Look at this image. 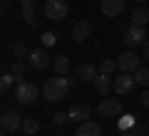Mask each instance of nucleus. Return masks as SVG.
<instances>
[{"label": "nucleus", "mask_w": 149, "mask_h": 136, "mask_svg": "<svg viewBox=\"0 0 149 136\" xmlns=\"http://www.w3.org/2000/svg\"><path fill=\"white\" fill-rule=\"evenodd\" d=\"M22 116L17 114V111L13 109H5L3 111V116H0V126H3V131H8V134H13V131H22Z\"/></svg>", "instance_id": "423d86ee"}, {"label": "nucleus", "mask_w": 149, "mask_h": 136, "mask_svg": "<svg viewBox=\"0 0 149 136\" xmlns=\"http://www.w3.org/2000/svg\"><path fill=\"white\" fill-rule=\"evenodd\" d=\"M144 136H149V134H144Z\"/></svg>", "instance_id": "72a5a7b5"}, {"label": "nucleus", "mask_w": 149, "mask_h": 136, "mask_svg": "<svg viewBox=\"0 0 149 136\" xmlns=\"http://www.w3.org/2000/svg\"><path fill=\"white\" fill-rule=\"evenodd\" d=\"M97 114L102 119H119L122 116V104L117 99H102L100 106H97Z\"/></svg>", "instance_id": "6e6552de"}, {"label": "nucleus", "mask_w": 149, "mask_h": 136, "mask_svg": "<svg viewBox=\"0 0 149 136\" xmlns=\"http://www.w3.org/2000/svg\"><path fill=\"white\" fill-rule=\"evenodd\" d=\"M13 55H15V59H25V57H30V50H27V45L25 42H15V47H13Z\"/></svg>", "instance_id": "5701e85b"}, {"label": "nucleus", "mask_w": 149, "mask_h": 136, "mask_svg": "<svg viewBox=\"0 0 149 136\" xmlns=\"http://www.w3.org/2000/svg\"><path fill=\"white\" fill-rule=\"evenodd\" d=\"M37 87L32 82H20L17 84V89H15V101L17 104H22V106H30V104H35L37 101Z\"/></svg>", "instance_id": "7ed1b4c3"}, {"label": "nucleus", "mask_w": 149, "mask_h": 136, "mask_svg": "<svg viewBox=\"0 0 149 136\" xmlns=\"http://www.w3.org/2000/svg\"><path fill=\"white\" fill-rule=\"evenodd\" d=\"M20 3H22V0H20Z\"/></svg>", "instance_id": "f704fd0d"}, {"label": "nucleus", "mask_w": 149, "mask_h": 136, "mask_svg": "<svg viewBox=\"0 0 149 136\" xmlns=\"http://www.w3.org/2000/svg\"><path fill=\"white\" fill-rule=\"evenodd\" d=\"M114 69H117V59H104L100 64V72H104V74H112Z\"/></svg>", "instance_id": "a878e982"}, {"label": "nucleus", "mask_w": 149, "mask_h": 136, "mask_svg": "<svg viewBox=\"0 0 149 136\" xmlns=\"http://www.w3.org/2000/svg\"><path fill=\"white\" fill-rule=\"evenodd\" d=\"M52 72L60 74V77H67V72H70V57L57 55V57L52 59Z\"/></svg>", "instance_id": "dca6fc26"}, {"label": "nucleus", "mask_w": 149, "mask_h": 136, "mask_svg": "<svg viewBox=\"0 0 149 136\" xmlns=\"http://www.w3.org/2000/svg\"><path fill=\"white\" fill-rule=\"evenodd\" d=\"M149 22V8H144V5H139V8H134L132 10V25H147Z\"/></svg>", "instance_id": "f3484780"}, {"label": "nucleus", "mask_w": 149, "mask_h": 136, "mask_svg": "<svg viewBox=\"0 0 149 136\" xmlns=\"http://www.w3.org/2000/svg\"><path fill=\"white\" fill-rule=\"evenodd\" d=\"M92 30H95V27H92L90 20H77V22L72 25V32H70V35H72L74 42H85V40H90Z\"/></svg>", "instance_id": "1a4fd4ad"}, {"label": "nucleus", "mask_w": 149, "mask_h": 136, "mask_svg": "<svg viewBox=\"0 0 149 136\" xmlns=\"http://www.w3.org/2000/svg\"><path fill=\"white\" fill-rule=\"evenodd\" d=\"M117 126H119V131L134 129V126H137V116H134V114H122V116L117 119Z\"/></svg>", "instance_id": "6ab92c4d"}, {"label": "nucleus", "mask_w": 149, "mask_h": 136, "mask_svg": "<svg viewBox=\"0 0 149 136\" xmlns=\"http://www.w3.org/2000/svg\"><path fill=\"white\" fill-rule=\"evenodd\" d=\"M134 3H139V5H144V3H149V0H134Z\"/></svg>", "instance_id": "2f4dec72"}, {"label": "nucleus", "mask_w": 149, "mask_h": 136, "mask_svg": "<svg viewBox=\"0 0 149 136\" xmlns=\"http://www.w3.org/2000/svg\"><path fill=\"white\" fill-rule=\"evenodd\" d=\"M70 84H72V79L55 74V77L47 79V82H45V87H42L45 99H47V101H62L65 97H67V92H70Z\"/></svg>", "instance_id": "f257e3e1"}, {"label": "nucleus", "mask_w": 149, "mask_h": 136, "mask_svg": "<svg viewBox=\"0 0 149 136\" xmlns=\"http://www.w3.org/2000/svg\"><path fill=\"white\" fill-rule=\"evenodd\" d=\"M13 82H15V74H13V72H5L3 77H0V92H3V97L13 89Z\"/></svg>", "instance_id": "4be33fe9"}, {"label": "nucleus", "mask_w": 149, "mask_h": 136, "mask_svg": "<svg viewBox=\"0 0 149 136\" xmlns=\"http://www.w3.org/2000/svg\"><path fill=\"white\" fill-rule=\"evenodd\" d=\"M10 72L15 74V79H20V82H22V77H25V62H22V59H15Z\"/></svg>", "instance_id": "b1692460"}, {"label": "nucleus", "mask_w": 149, "mask_h": 136, "mask_svg": "<svg viewBox=\"0 0 149 136\" xmlns=\"http://www.w3.org/2000/svg\"><path fill=\"white\" fill-rule=\"evenodd\" d=\"M52 121H55L57 126H62V124H67V121H70V116H67V111H55Z\"/></svg>", "instance_id": "bb28decb"}, {"label": "nucleus", "mask_w": 149, "mask_h": 136, "mask_svg": "<svg viewBox=\"0 0 149 136\" xmlns=\"http://www.w3.org/2000/svg\"><path fill=\"white\" fill-rule=\"evenodd\" d=\"M134 74L132 72H119L117 77H114V94L117 97H127L132 94V89H134Z\"/></svg>", "instance_id": "39448f33"}, {"label": "nucleus", "mask_w": 149, "mask_h": 136, "mask_svg": "<svg viewBox=\"0 0 149 136\" xmlns=\"http://www.w3.org/2000/svg\"><path fill=\"white\" fill-rule=\"evenodd\" d=\"M100 10H102V15H107V17H117L119 12L124 10V0H102Z\"/></svg>", "instance_id": "ddd939ff"}, {"label": "nucleus", "mask_w": 149, "mask_h": 136, "mask_svg": "<svg viewBox=\"0 0 149 136\" xmlns=\"http://www.w3.org/2000/svg\"><path fill=\"white\" fill-rule=\"evenodd\" d=\"M37 131H40V121L37 119H25L22 121V134L25 136H35Z\"/></svg>", "instance_id": "aec40b11"}, {"label": "nucleus", "mask_w": 149, "mask_h": 136, "mask_svg": "<svg viewBox=\"0 0 149 136\" xmlns=\"http://www.w3.org/2000/svg\"><path fill=\"white\" fill-rule=\"evenodd\" d=\"M139 104L144 106V109H149V89H144L142 97H139Z\"/></svg>", "instance_id": "cd10ccee"}, {"label": "nucleus", "mask_w": 149, "mask_h": 136, "mask_svg": "<svg viewBox=\"0 0 149 136\" xmlns=\"http://www.w3.org/2000/svg\"><path fill=\"white\" fill-rule=\"evenodd\" d=\"M134 134H137V136H144V134H147V126H134Z\"/></svg>", "instance_id": "c756f323"}, {"label": "nucleus", "mask_w": 149, "mask_h": 136, "mask_svg": "<svg viewBox=\"0 0 149 136\" xmlns=\"http://www.w3.org/2000/svg\"><path fill=\"white\" fill-rule=\"evenodd\" d=\"M142 59L149 62V40H144V45H142Z\"/></svg>", "instance_id": "c85d7f7f"}, {"label": "nucleus", "mask_w": 149, "mask_h": 136, "mask_svg": "<svg viewBox=\"0 0 149 136\" xmlns=\"http://www.w3.org/2000/svg\"><path fill=\"white\" fill-rule=\"evenodd\" d=\"M3 136H8V131H3Z\"/></svg>", "instance_id": "473e14b6"}, {"label": "nucleus", "mask_w": 149, "mask_h": 136, "mask_svg": "<svg viewBox=\"0 0 149 136\" xmlns=\"http://www.w3.org/2000/svg\"><path fill=\"white\" fill-rule=\"evenodd\" d=\"M74 136H102V129L100 124H95V121H82L80 126H77V131H74Z\"/></svg>", "instance_id": "2eb2a0df"}, {"label": "nucleus", "mask_w": 149, "mask_h": 136, "mask_svg": "<svg viewBox=\"0 0 149 136\" xmlns=\"http://www.w3.org/2000/svg\"><path fill=\"white\" fill-rule=\"evenodd\" d=\"M30 67H35V69H45V67H52V59H50V55H47V50L45 47H40V50H30Z\"/></svg>", "instance_id": "9d476101"}, {"label": "nucleus", "mask_w": 149, "mask_h": 136, "mask_svg": "<svg viewBox=\"0 0 149 136\" xmlns=\"http://www.w3.org/2000/svg\"><path fill=\"white\" fill-rule=\"evenodd\" d=\"M95 89H97V94H100V97H107L112 89H114V79H112L109 74L100 72V74H97V79H95Z\"/></svg>", "instance_id": "f8f14e48"}, {"label": "nucleus", "mask_w": 149, "mask_h": 136, "mask_svg": "<svg viewBox=\"0 0 149 136\" xmlns=\"http://www.w3.org/2000/svg\"><path fill=\"white\" fill-rule=\"evenodd\" d=\"M97 74H100V67H95L92 62L80 64V69H77V79H80V82H95Z\"/></svg>", "instance_id": "4468645a"}, {"label": "nucleus", "mask_w": 149, "mask_h": 136, "mask_svg": "<svg viewBox=\"0 0 149 136\" xmlns=\"http://www.w3.org/2000/svg\"><path fill=\"white\" fill-rule=\"evenodd\" d=\"M144 40H147V32H144L142 25H129L124 30V45H127V50H134L137 45H144Z\"/></svg>", "instance_id": "0eeeda50"}, {"label": "nucleus", "mask_w": 149, "mask_h": 136, "mask_svg": "<svg viewBox=\"0 0 149 136\" xmlns=\"http://www.w3.org/2000/svg\"><path fill=\"white\" fill-rule=\"evenodd\" d=\"M119 136H137V134H134V129H129V131H119Z\"/></svg>", "instance_id": "7c9ffc66"}, {"label": "nucleus", "mask_w": 149, "mask_h": 136, "mask_svg": "<svg viewBox=\"0 0 149 136\" xmlns=\"http://www.w3.org/2000/svg\"><path fill=\"white\" fill-rule=\"evenodd\" d=\"M67 116H70V121H77V124H82V121H87L92 116V109H90V104H72L67 109Z\"/></svg>", "instance_id": "9b49d317"}, {"label": "nucleus", "mask_w": 149, "mask_h": 136, "mask_svg": "<svg viewBox=\"0 0 149 136\" xmlns=\"http://www.w3.org/2000/svg\"><path fill=\"white\" fill-rule=\"evenodd\" d=\"M40 40H42V47H55V45H57V35H55V32H42Z\"/></svg>", "instance_id": "393cba45"}, {"label": "nucleus", "mask_w": 149, "mask_h": 136, "mask_svg": "<svg viewBox=\"0 0 149 136\" xmlns=\"http://www.w3.org/2000/svg\"><path fill=\"white\" fill-rule=\"evenodd\" d=\"M42 12H45V17H47V20L60 22V20H65V17H67L70 5H67V0H45Z\"/></svg>", "instance_id": "f03ea898"}, {"label": "nucleus", "mask_w": 149, "mask_h": 136, "mask_svg": "<svg viewBox=\"0 0 149 136\" xmlns=\"http://www.w3.org/2000/svg\"><path fill=\"white\" fill-rule=\"evenodd\" d=\"M20 12H22V20L27 25H35V5H32V0H22Z\"/></svg>", "instance_id": "a211bd4d"}, {"label": "nucleus", "mask_w": 149, "mask_h": 136, "mask_svg": "<svg viewBox=\"0 0 149 136\" xmlns=\"http://www.w3.org/2000/svg\"><path fill=\"white\" fill-rule=\"evenodd\" d=\"M139 62H142V57H139L134 50H124V52L117 57V69H119V72H132L134 74L139 67H142Z\"/></svg>", "instance_id": "20e7f679"}, {"label": "nucleus", "mask_w": 149, "mask_h": 136, "mask_svg": "<svg viewBox=\"0 0 149 136\" xmlns=\"http://www.w3.org/2000/svg\"><path fill=\"white\" fill-rule=\"evenodd\" d=\"M134 82H137V87H149V69L147 67H139L137 72H134Z\"/></svg>", "instance_id": "412c9836"}]
</instances>
